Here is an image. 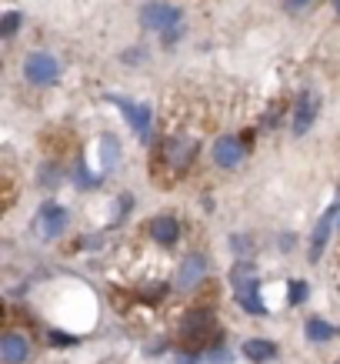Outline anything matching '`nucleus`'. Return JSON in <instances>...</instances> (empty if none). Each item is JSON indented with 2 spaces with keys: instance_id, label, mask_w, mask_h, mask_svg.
I'll return each instance as SVG.
<instances>
[{
  "instance_id": "412c9836",
  "label": "nucleus",
  "mask_w": 340,
  "mask_h": 364,
  "mask_svg": "<svg viewBox=\"0 0 340 364\" xmlns=\"http://www.w3.org/2000/svg\"><path fill=\"white\" fill-rule=\"evenodd\" d=\"M337 7H340V4H337Z\"/></svg>"
},
{
  "instance_id": "f3484780",
  "label": "nucleus",
  "mask_w": 340,
  "mask_h": 364,
  "mask_svg": "<svg viewBox=\"0 0 340 364\" xmlns=\"http://www.w3.org/2000/svg\"><path fill=\"white\" fill-rule=\"evenodd\" d=\"M17 27H21V14L7 11V14H4V21H0V37H13V33H17Z\"/></svg>"
},
{
  "instance_id": "1a4fd4ad",
  "label": "nucleus",
  "mask_w": 340,
  "mask_h": 364,
  "mask_svg": "<svg viewBox=\"0 0 340 364\" xmlns=\"http://www.w3.org/2000/svg\"><path fill=\"white\" fill-rule=\"evenodd\" d=\"M31 358V341L17 331H7L0 338V361L4 364H23Z\"/></svg>"
},
{
  "instance_id": "ddd939ff",
  "label": "nucleus",
  "mask_w": 340,
  "mask_h": 364,
  "mask_svg": "<svg viewBox=\"0 0 340 364\" xmlns=\"http://www.w3.org/2000/svg\"><path fill=\"white\" fill-rule=\"evenodd\" d=\"M164 154L174 167H187L190 164V154H194V144L187 141V137H174V141H167Z\"/></svg>"
},
{
  "instance_id": "4468645a",
  "label": "nucleus",
  "mask_w": 340,
  "mask_h": 364,
  "mask_svg": "<svg viewBox=\"0 0 340 364\" xmlns=\"http://www.w3.org/2000/svg\"><path fill=\"white\" fill-rule=\"evenodd\" d=\"M243 354H247V361L263 364V361H270V358H277V344L263 341V338H251V341L243 344Z\"/></svg>"
},
{
  "instance_id": "9b49d317",
  "label": "nucleus",
  "mask_w": 340,
  "mask_h": 364,
  "mask_svg": "<svg viewBox=\"0 0 340 364\" xmlns=\"http://www.w3.org/2000/svg\"><path fill=\"white\" fill-rule=\"evenodd\" d=\"M337 210H340V204H330V208L324 210V218L317 221V228H314V237H310V261H320V254H324V247H327V241H330V228H334Z\"/></svg>"
},
{
  "instance_id": "0eeeda50",
  "label": "nucleus",
  "mask_w": 340,
  "mask_h": 364,
  "mask_svg": "<svg viewBox=\"0 0 340 364\" xmlns=\"http://www.w3.org/2000/svg\"><path fill=\"white\" fill-rule=\"evenodd\" d=\"M107 100L114 104V107H117V111L124 114V117H127V124H131V127H133L137 134H141V137H147V134H150V111H147L143 104H133V100L114 97V94H110Z\"/></svg>"
},
{
  "instance_id": "423d86ee",
  "label": "nucleus",
  "mask_w": 340,
  "mask_h": 364,
  "mask_svg": "<svg viewBox=\"0 0 340 364\" xmlns=\"http://www.w3.org/2000/svg\"><path fill=\"white\" fill-rule=\"evenodd\" d=\"M214 328H217V321H214L210 311H187L184 324H180V331H184L187 341H207Z\"/></svg>"
},
{
  "instance_id": "aec40b11",
  "label": "nucleus",
  "mask_w": 340,
  "mask_h": 364,
  "mask_svg": "<svg viewBox=\"0 0 340 364\" xmlns=\"http://www.w3.org/2000/svg\"><path fill=\"white\" fill-rule=\"evenodd\" d=\"M307 4H314V0H287V11H304Z\"/></svg>"
},
{
  "instance_id": "f8f14e48",
  "label": "nucleus",
  "mask_w": 340,
  "mask_h": 364,
  "mask_svg": "<svg viewBox=\"0 0 340 364\" xmlns=\"http://www.w3.org/2000/svg\"><path fill=\"white\" fill-rule=\"evenodd\" d=\"M147 231H150V237H154L157 244H164V247H174L177 237H180V224H177L174 218H167V214H164V218H154Z\"/></svg>"
},
{
  "instance_id": "f03ea898",
  "label": "nucleus",
  "mask_w": 340,
  "mask_h": 364,
  "mask_svg": "<svg viewBox=\"0 0 340 364\" xmlns=\"http://www.w3.org/2000/svg\"><path fill=\"white\" fill-rule=\"evenodd\" d=\"M141 23L147 31L160 33L167 41H174L177 33H180V23H184V14L177 11L174 4H164V0H150V4H143L141 7Z\"/></svg>"
},
{
  "instance_id": "2eb2a0df",
  "label": "nucleus",
  "mask_w": 340,
  "mask_h": 364,
  "mask_svg": "<svg viewBox=\"0 0 340 364\" xmlns=\"http://www.w3.org/2000/svg\"><path fill=\"white\" fill-rule=\"evenodd\" d=\"M304 334H307V341H310V344H327L337 331H334V324H330V321H324V318H310L307 324H304Z\"/></svg>"
},
{
  "instance_id": "6ab92c4d",
  "label": "nucleus",
  "mask_w": 340,
  "mask_h": 364,
  "mask_svg": "<svg viewBox=\"0 0 340 364\" xmlns=\"http://www.w3.org/2000/svg\"><path fill=\"white\" fill-rule=\"evenodd\" d=\"M227 361H231L227 351H210V364H227Z\"/></svg>"
},
{
  "instance_id": "39448f33",
  "label": "nucleus",
  "mask_w": 340,
  "mask_h": 364,
  "mask_svg": "<svg viewBox=\"0 0 340 364\" xmlns=\"http://www.w3.org/2000/svg\"><path fill=\"white\" fill-rule=\"evenodd\" d=\"M317 114H320V97L314 94V90H304L300 97H297L294 104V117H290V131L300 137V134H307L310 131V124L317 121Z\"/></svg>"
},
{
  "instance_id": "6e6552de",
  "label": "nucleus",
  "mask_w": 340,
  "mask_h": 364,
  "mask_svg": "<svg viewBox=\"0 0 340 364\" xmlns=\"http://www.w3.org/2000/svg\"><path fill=\"white\" fill-rule=\"evenodd\" d=\"M241 161H243V144L237 141V137L224 134V137H217V141H214V164H217V167L234 171V167H241Z\"/></svg>"
},
{
  "instance_id": "9d476101",
  "label": "nucleus",
  "mask_w": 340,
  "mask_h": 364,
  "mask_svg": "<svg viewBox=\"0 0 340 364\" xmlns=\"http://www.w3.org/2000/svg\"><path fill=\"white\" fill-rule=\"evenodd\" d=\"M204 274H207V257H204V254H190L184 264H180L177 287H180V291H194V287L204 281Z\"/></svg>"
},
{
  "instance_id": "7ed1b4c3",
  "label": "nucleus",
  "mask_w": 340,
  "mask_h": 364,
  "mask_svg": "<svg viewBox=\"0 0 340 364\" xmlns=\"http://www.w3.org/2000/svg\"><path fill=\"white\" fill-rule=\"evenodd\" d=\"M23 77L37 84V87H47V84H57L60 80V64H57L54 54L47 50H33L27 60H23Z\"/></svg>"
},
{
  "instance_id": "20e7f679",
  "label": "nucleus",
  "mask_w": 340,
  "mask_h": 364,
  "mask_svg": "<svg viewBox=\"0 0 340 364\" xmlns=\"http://www.w3.org/2000/svg\"><path fill=\"white\" fill-rule=\"evenodd\" d=\"M33 231H37L40 241L60 237L67 231V210L60 204H44V208L37 210V218H33Z\"/></svg>"
},
{
  "instance_id": "dca6fc26",
  "label": "nucleus",
  "mask_w": 340,
  "mask_h": 364,
  "mask_svg": "<svg viewBox=\"0 0 340 364\" xmlns=\"http://www.w3.org/2000/svg\"><path fill=\"white\" fill-rule=\"evenodd\" d=\"M287 301L290 304H304L307 301V281H290L287 284Z\"/></svg>"
},
{
  "instance_id": "a211bd4d",
  "label": "nucleus",
  "mask_w": 340,
  "mask_h": 364,
  "mask_svg": "<svg viewBox=\"0 0 340 364\" xmlns=\"http://www.w3.org/2000/svg\"><path fill=\"white\" fill-rule=\"evenodd\" d=\"M50 341H57L60 348H70V344H74V338H70V334H60V331H50Z\"/></svg>"
},
{
  "instance_id": "f257e3e1",
  "label": "nucleus",
  "mask_w": 340,
  "mask_h": 364,
  "mask_svg": "<svg viewBox=\"0 0 340 364\" xmlns=\"http://www.w3.org/2000/svg\"><path fill=\"white\" fill-rule=\"evenodd\" d=\"M234 281V294H237V304L251 314H267V304L261 301V281H257V271H253L251 261H241V264L231 271Z\"/></svg>"
}]
</instances>
